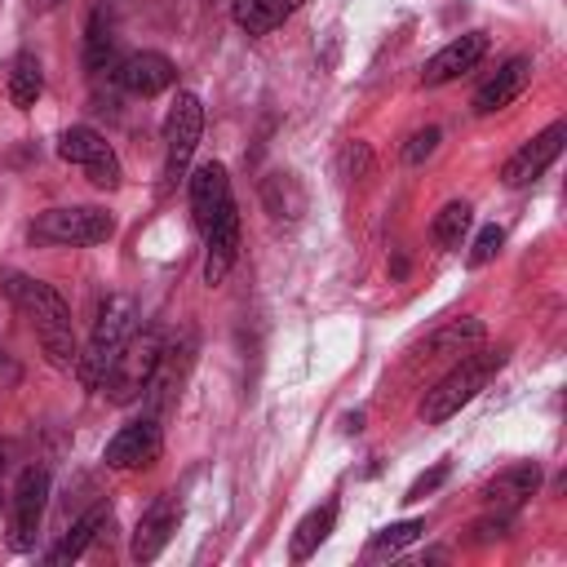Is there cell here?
Segmentation results:
<instances>
[{
    "label": "cell",
    "mask_w": 567,
    "mask_h": 567,
    "mask_svg": "<svg viewBox=\"0 0 567 567\" xmlns=\"http://www.w3.org/2000/svg\"><path fill=\"white\" fill-rule=\"evenodd\" d=\"M527 80H532V58L518 53V58L501 62L496 75H487L483 89L474 93V115H496V111H505V106L527 89Z\"/></svg>",
    "instance_id": "2e32d148"
},
{
    "label": "cell",
    "mask_w": 567,
    "mask_h": 567,
    "mask_svg": "<svg viewBox=\"0 0 567 567\" xmlns=\"http://www.w3.org/2000/svg\"><path fill=\"white\" fill-rule=\"evenodd\" d=\"M465 230H470V204H465V199L443 204V208L434 213V221H430V235H434V244H443V248H461Z\"/></svg>",
    "instance_id": "cb8c5ba5"
},
{
    "label": "cell",
    "mask_w": 567,
    "mask_h": 567,
    "mask_svg": "<svg viewBox=\"0 0 567 567\" xmlns=\"http://www.w3.org/2000/svg\"><path fill=\"white\" fill-rule=\"evenodd\" d=\"M111 75H115V84H120L124 93H133V97H159V93H168V89L177 84L173 58H164V53H155V49L124 53Z\"/></svg>",
    "instance_id": "8fae6325"
},
{
    "label": "cell",
    "mask_w": 567,
    "mask_h": 567,
    "mask_svg": "<svg viewBox=\"0 0 567 567\" xmlns=\"http://www.w3.org/2000/svg\"><path fill=\"white\" fill-rule=\"evenodd\" d=\"M159 368H164V337L155 328H146V332L137 328L128 337V346L120 350V359L111 363V372L102 381V394L111 403H133V399H142L155 385Z\"/></svg>",
    "instance_id": "5b68a950"
},
{
    "label": "cell",
    "mask_w": 567,
    "mask_h": 567,
    "mask_svg": "<svg viewBox=\"0 0 567 567\" xmlns=\"http://www.w3.org/2000/svg\"><path fill=\"white\" fill-rule=\"evenodd\" d=\"M31 235L44 244H71V248H89V244H106L115 235V217L93 208V204H62L49 208L31 221Z\"/></svg>",
    "instance_id": "8992f818"
},
{
    "label": "cell",
    "mask_w": 567,
    "mask_h": 567,
    "mask_svg": "<svg viewBox=\"0 0 567 567\" xmlns=\"http://www.w3.org/2000/svg\"><path fill=\"white\" fill-rule=\"evenodd\" d=\"M501 244H505V230H501V226H483V230L474 235V244H470L465 261H470V266H487V261L501 252Z\"/></svg>",
    "instance_id": "4316f807"
},
{
    "label": "cell",
    "mask_w": 567,
    "mask_h": 567,
    "mask_svg": "<svg viewBox=\"0 0 567 567\" xmlns=\"http://www.w3.org/2000/svg\"><path fill=\"white\" fill-rule=\"evenodd\" d=\"M483 341V319H474V315H465V319H452V323H443V328H434L412 354H408V368H430V363H456L465 350H474Z\"/></svg>",
    "instance_id": "4fadbf2b"
},
{
    "label": "cell",
    "mask_w": 567,
    "mask_h": 567,
    "mask_svg": "<svg viewBox=\"0 0 567 567\" xmlns=\"http://www.w3.org/2000/svg\"><path fill=\"white\" fill-rule=\"evenodd\" d=\"M421 536H425V518H403V523H390V527H381V532L372 536L368 558L399 554V549H408V545H412V540H421Z\"/></svg>",
    "instance_id": "d4e9b609"
},
{
    "label": "cell",
    "mask_w": 567,
    "mask_h": 567,
    "mask_svg": "<svg viewBox=\"0 0 567 567\" xmlns=\"http://www.w3.org/2000/svg\"><path fill=\"white\" fill-rule=\"evenodd\" d=\"M0 505H4V487H0Z\"/></svg>",
    "instance_id": "f546056e"
},
{
    "label": "cell",
    "mask_w": 567,
    "mask_h": 567,
    "mask_svg": "<svg viewBox=\"0 0 567 567\" xmlns=\"http://www.w3.org/2000/svg\"><path fill=\"white\" fill-rule=\"evenodd\" d=\"M137 332V306L133 297H106L97 306V319H93V332H89V346L80 350L75 359V372H80V385L84 390H102L111 363L120 359V350L128 346V337Z\"/></svg>",
    "instance_id": "3957f363"
},
{
    "label": "cell",
    "mask_w": 567,
    "mask_h": 567,
    "mask_svg": "<svg viewBox=\"0 0 567 567\" xmlns=\"http://www.w3.org/2000/svg\"><path fill=\"white\" fill-rule=\"evenodd\" d=\"M106 518H111V509L106 505H93V509H84L75 523H71V532L44 554V563H53V567H62V563H75L93 540H97V532L106 527Z\"/></svg>",
    "instance_id": "ffe728a7"
},
{
    "label": "cell",
    "mask_w": 567,
    "mask_h": 567,
    "mask_svg": "<svg viewBox=\"0 0 567 567\" xmlns=\"http://www.w3.org/2000/svg\"><path fill=\"white\" fill-rule=\"evenodd\" d=\"M44 4H58V0H44Z\"/></svg>",
    "instance_id": "4dcf8cb0"
},
{
    "label": "cell",
    "mask_w": 567,
    "mask_h": 567,
    "mask_svg": "<svg viewBox=\"0 0 567 567\" xmlns=\"http://www.w3.org/2000/svg\"><path fill=\"white\" fill-rule=\"evenodd\" d=\"M505 363V354L501 350H465L430 390H425V399H421V421L425 425H443L447 416H456L487 381H492V372Z\"/></svg>",
    "instance_id": "277c9868"
},
{
    "label": "cell",
    "mask_w": 567,
    "mask_h": 567,
    "mask_svg": "<svg viewBox=\"0 0 567 567\" xmlns=\"http://www.w3.org/2000/svg\"><path fill=\"white\" fill-rule=\"evenodd\" d=\"M159 452H164L159 421L155 416H137V421H128V425H120L111 434V443L102 447V461L111 470H146V465L159 461Z\"/></svg>",
    "instance_id": "30bf717a"
},
{
    "label": "cell",
    "mask_w": 567,
    "mask_h": 567,
    "mask_svg": "<svg viewBox=\"0 0 567 567\" xmlns=\"http://www.w3.org/2000/svg\"><path fill=\"white\" fill-rule=\"evenodd\" d=\"M199 133H204V102L195 93H177L164 115V190H173L186 177Z\"/></svg>",
    "instance_id": "52a82bcc"
},
{
    "label": "cell",
    "mask_w": 567,
    "mask_h": 567,
    "mask_svg": "<svg viewBox=\"0 0 567 567\" xmlns=\"http://www.w3.org/2000/svg\"><path fill=\"white\" fill-rule=\"evenodd\" d=\"M190 217L204 239V284H221L239 257V213L230 177L221 164H199L190 173Z\"/></svg>",
    "instance_id": "6da1fadb"
},
{
    "label": "cell",
    "mask_w": 567,
    "mask_h": 567,
    "mask_svg": "<svg viewBox=\"0 0 567 567\" xmlns=\"http://www.w3.org/2000/svg\"><path fill=\"white\" fill-rule=\"evenodd\" d=\"M177 496L173 492H159L151 505H146V514L137 518V527H133V545H128V554L137 558V563H151V558H159L164 554V545L173 540V532H177Z\"/></svg>",
    "instance_id": "5bb4252c"
},
{
    "label": "cell",
    "mask_w": 567,
    "mask_h": 567,
    "mask_svg": "<svg viewBox=\"0 0 567 567\" xmlns=\"http://www.w3.org/2000/svg\"><path fill=\"white\" fill-rule=\"evenodd\" d=\"M483 53H487V35H483V31H465V35H456V40H447L434 58H425V66H421V84L439 89V84L456 80V75L474 71V66L483 62Z\"/></svg>",
    "instance_id": "9a60e30c"
},
{
    "label": "cell",
    "mask_w": 567,
    "mask_h": 567,
    "mask_svg": "<svg viewBox=\"0 0 567 567\" xmlns=\"http://www.w3.org/2000/svg\"><path fill=\"white\" fill-rule=\"evenodd\" d=\"M536 487H540V465H536V461H518V465L501 470L496 478H487L478 496H483V505L514 514L523 501H532V496H536Z\"/></svg>",
    "instance_id": "e0dca14e"
},
{
    "label": "cell",
    "mask_w": 567,
    "mask_h": 567,
    "mask_svg": "<svg viewBox=\"0 0 567 567\" xmlns=\"http://www.w3.org/2000/svg\"><path fill=\"white\" fill-rule=\"evenodd\" d=\"M120 58L124 53H120V40H115V22L97 9L84 27V71L89 75H111L120 66Z\"/></svg>",
    "instance_id": "ac0fdd59"
},
{
    "label": "cell",
    "mask_w": 567,
    "mask_h": 567,
    "mask_svg": "<svg viewBox=\"0 0 567 567\" xmlns=\"http://www.w3.org/2000/svg\"><path fill=\"white\" fill-rule=\"evenodd\" d=\"M4 292L13 297V306L27 315L44 359L53 368H75L80 359V346H75V328H71V306L44 284V279H31V275H4Z\"/></svg>",
    "instance_id": "7a4b0ae2"
},
{
    "label": "cell",
    "mask_w": 567,
    "mask_h": 567,
    "mask_svg": "<svg viewBox=\"0 0 567 567\" xmlns=\"http://www.w3.org/2000/svg\"><path fill=\"white\" fill-rule=\"evenodd\" d=\"M563 137H567V124L563 120H554L549 128H540L532 142H523L509 159H505V168H501V182L509 186V190H518V186H532L554 159H558V151H563Z\"/></svg>",
    "instance_id": "7c38bea8"
},
{
    "label": "cell",
    "mask_w": 567,
    "mask_h": 567,
    "mask_svg": "<svg viewBox=\"0 0 567 567\" xmlns=\"http://www.w3.org/2000/svg\"><path fill=\"white\" fill-rule=\"evenodd\" d=\"M332 523H337V501H323V505H315L297 527H292V540H288V558L292 563H306L323 540H328V532H332Z\"/></svg>",
    "instance_id": "44dd1931"
},
{
    "label": "cell",
    "mask_w": 567,
    "mask_h": 567,
    "mask_svg": "<svg viewBox=\"0 0 567 567\" xmlns=\"http://www.w3.org/2000/svg\"><path fill=\"white\" fill-rule=\"evenodd\" d=\"M4 93L18 111H31L35 97L44 93V71H40V58L35 53H18L9 62V80H4Z\"/></svg>",
    "instance_id": "603a6c76"
},
{
    "label": "cell",
    "mask_w": 567,
    "mask_h": 567,
    "mask_svg": "<svg viewBox=\"0 0 567 567\" xmlns=\"http://www.w3.org/2000/svg\"><path fill=\"white\" fill-rule=\"evenodd\" d=\"M443 478H447V461H439L434 470H425V474H416V478H412V487L403 492V501H408V505H416V501H425V496H430V492H434V487H439Z\"/></svg>",
    "instance_id": "83f0119b"
},
{
    "label": "cell",
    "mask_w": 567,
    "mask_h": 567,
    "mask_svg": "<svg viewBox=\"0 0 567 567\" xmlns=\"http://www.w3.org/2000/svg\"><path fill=\"white\" fill-rule=\"evenodd\" d=\"M44 501H49V470L44 465H27L13 483V518H9V545L18 554H27L40 536V523H44Z\"/></svg>",
    "instance_id": "9c48e42d"
},
{
    "label": "cell",
    "mask_w": 567,
    "mask_h": 567,
    "mask_svg": "<svg viewBox=\"0 0 567 567\" xmlns=\"http://www.w3.org/2000/svg\"><path fill=\"white\" fill-rule=\"evenodd\" d=\"M58 155L75 168H84V177L97 186V190H115L124 182V168H120V155L111 151V142L89 128V124H71L62 137H58Z\"/></svg>",
    "instance_id": "ba28073f"
},
{
    "label": "cell",
    "mask_w": 567,
    "mask_h": 567,
    "mask_svg": "<svg viewBox=\"0 0 567 567\" xmlns=\"http://www.w3.org/2000/svg\"><path fill=\"white\" fill-rule=\"evenodd\" d=\"M368 168H372L368 146H363V142H350L346 155H341V173H346V177H368Z\"/></svg>",
    "instance_id": "f1b7e54d"
},
{
    "label": "cell",
    "mask_w": 567,
    "mask_h": 567,
    "mask_svg": "<svg viewBox=\"0 0 567 567\" xmlns=\"http://www.w3.org/2000/svg\"><path fill=\"white\" fill-rule=\"evenodd\" d=\"M439 137H443V133H439L434 124L416 128V133H412V137L403 142V164H425V159H430V155L439 151Z\"/></svg>",
    "instance_id": "484cf974"
},
{
    "label": "cell",
    "mask_w": 567,
    "mask_h": 567,
    "mask_svg": "<svg viewBox=\"0 0 567 567\" xmlns=\"http://www.w3.org/2000/svg\"><path fill=\"white\" fill-rule=\"evenodd\" d=\"M297 9H301V0H230L235 27L248 35H266V31L284 27Z\"/></svg>",
    "instance_id": "d6986e66"
},
{
    "label": "cell",
    "mask_w": 567,
    "mask_h": 567,
    "mask_svg": "<svg viewBox=\"0 0 567 567\" xmlns=\"http://www.w3.org/2000/svg\"><path fill=\"white\" fill-rule=\"evenodd\" d=\"M261 204L275 221H297L306 213V195H301V182L292 173H270L261 182Z\"/></svg>",
    "instance_id": "7402d4cb"
}]
</instances>
